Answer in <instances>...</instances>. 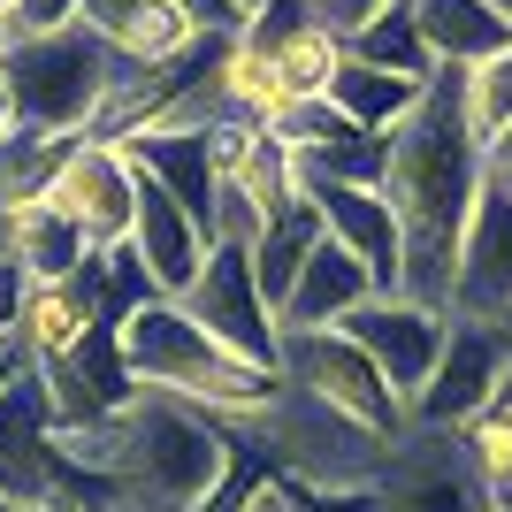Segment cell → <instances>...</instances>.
Returning <instances> with one entry per match:
<instances>
[{
	"instance_id": "cell-16",
	"label": "cell",
	"mask_w": 512,
	"mask_h": 512,
	"mask_svg": "<svg viewBox=\"0 0 512 512\" xmlns=\"http://www.w3.org/2000/svg\"><path fill=\"white\" fill-rule=\"evenodd\" d=\"M413 23H421V46L436 69H474L490 54H512V16L505 0H413Z\"/></svg>"
},
{
	"instance_id": "cell-32",
	"label": "cell",
	"mask_w": 512,
	"mask_h": 512,
	"mask_svg": "<svg viewBox=\"0 0 512 512\" xmlns=\"http://www.w3.org/2000/svg\"><path fill=\"white\" fill-rule=\"evenodd\" d=\"M176 8H184V16H192L199 31H207V39H230V31H237L230 0H176Z\"/></svg>"
},
{
	"instance_id": "cell-27",
	"label": "cell",
	"mask_w": 512,
	"mask_h": 512,
	"mask_svg": "<svg viewBox=\"0 0 512 512\" xmlns=\"http://www.w3.org/2000/svg\"><path fill=\"white\" fill-rule=\"evenodd\" d=\"M77 16H85V0H16V8H8V31H16V39H46V31H69Z\"/></svg>"
},
{
	"instance_id": "cell-29",
	"label": "cell",
	"mask_w": 512,
	"mask_h": 512,
	"mask_svg": "<svg viewBox=\"0 0 512 512\" xmlns=\"http://www.w3.org/2000/svg\"><path fill=\"white\" fill-rule=\"evenodd\" d=\"M23 291H31V276H23L16 260L0 253V337H16V321H23Z\"/></svg>"
},
{
	"instance_id": "cell-35",
	"label": "cell",
	"mask_w": 512,
	"mask_h": 512,
	"mask_svg": "<svg viewBox=\"0 0 512 512\" xmlns=\"http://www.w3.org/2000/svg\"><path fill=\"white\" fill-rule=\"evenodd\" d=\"M260 8H268V0H230V16H237V31H245V23H253Z\"/></svg>"
},
{
	"instance_id": "cell-7",
	"label": "cell",
	"mask_w": 512,
	"mask_h": 512,
	"mask_svg": "<svg viewBox=\"0 0 512 512\" xmlns=\"http://www.w3.org/2000/svg\"><path fill=\"white\" fill-rule=\"evenodd\" d=\"M505 375H512V321L451 314L444 360H436L428 390L413 398V428H428V436H459L467 421H482L490 406H505Z\"/></svg>"
},
{
	"instance_id": "cell-40",
	"label": "cell",
	"mask_w": 512,
	"mask_h": 512,
	"mask_svg": "<svg viewBox=\"0 0 512 512\" xmlns=\"http://www.w3.org/2000/svg\"><path fill=\"white\" fill-rule=\"evenodd\" d=\"M490 512H512V505H490Z\"/></svg>"
},
{
	"instance_id": "cell-41",
	"label": "cell",
	"mask_w": 512,
	"mask_h": 512,
	"mask_svg": "<svg viewBox=\"0 0 512 512\" xmlns=\"http://www.w3.org/2000/svg\"><path fill=\"white\" fill-rule=\"evenodd\" d=\"M505 16H512V0H505Z\"/></svg>"
},
{
	"instance_id": "cell-34",
	"label": "cell",
	"mask_w": 512,
	"mask_h": 512,
	"mask_svg": "<svg viewBox=\"0 0 512 512\" xmlns=\"http://www.w3.org/2000/svg\"><path fill=\"white\" fill-rule=\"evenodd\" d=\"M16 138V92H8V69H0V146Z\"/></svg>"
},
{
	"instance_id": "cell-14",
	"label": "cell",
	"mask_w": 512,
	"mask_h": 512,
	"mask_svg": "<svg viewBox=\"0 0 512 512\" xmlns=\"http://www.w3.org/2000/svg\"><path fill=\"white\" fill-rule=\"evenodd\" d=\"M306 199H314L321 230L337 237L344 253H360L383 291H398V276H406V230H398L390 192H375V184H306Z\"/></svg>"
},
{
	"instance_id": "cell-42",
	"label": "cell",
	"mask_w": 512,
	"mask_h": 512,
	"mask_svg": "<svg viewBox=\"0 0 512 512\" xmlns=\"http://www.w3.org/2000/svg\"><path fill=\"white\" fill-rule=\"evenodd\" d=\"M505 406H512V398H505Z\"/></svg>"
},
{
	"instance_id": "cell-6",
	"label": "cell",
	"mask_w": 512,
	"mask_h": 512,
	"mask_svg": "<svg viewBox=\"0 0 512 512\" xmlns=\"http://www.w3.org/2000/svg\"><path fill=\"white\" fill-rule=\"evenodd\" d=\"M184 314H192L230 360H245V367H260V375L283 383V321H276V306H268V291H260V276H253V245L214 237L199 283L184 291Z\"/></svg>"
},
{
	"instance_id": "cell-8",
	"label": "cell",
	"mask_w": 512,
	"mask_h": 512,
	"mask_svg": "<svg viewBox=\"0 0 512 512\" xmlns=\"http://www.w3.org/2000/svg\"><path fill=\"white\" fill-rule=\"evenodd\" d=\"M46 199L85 230L92 253H115V245H130V214H138V161L107 138H69Z\"/></svg>"
},
{
	"instance_id": "cell-18",
	"label": "cell",
	"mask_w": 512,
	"mask_h": 512,
	"mask_svg": "<svg viewBox=\"0 0 512 512\" xmlns=\"http://www.w3.org/2000/svg\"><path fill=\"white\" fill-rule=\"evenodd\" d=\"M207 85H214V107H222V115H245V123H260V130H283V115L299 107L291 85L276 77V54L253 46L245 31H230V39L214 46Z\"/></svg>"
},
{
	"instance_id": "cell-23",
	"label": "cell",
	"mask_w": 512,
	"mask_h": 512,
	"mask_svg": "<svg viewBox=\"0 0 512 512\" xmlns=\"http://www.w3.org/2000/svg\"><path fill=\"white\" fill-rule=\"evenodd\" d=\"M62 153H69V138L16 123V138L0 146V207H16V199H39L46 184H54V169H62Z\"/></svg>"
},
{
	"instance_id": "cell-36",
	"label": "cell",
	"mask_w": 512,
	"mask_h": 512,
	"mask_svg": "<svg viewBox=\"0 0 512 512\" xmlns=\"http://www.w3.org/2000/svg\"><path fill=\"white\" fill-rule=\"evenodd\" d=\"M8 46H16V31H8V16H0V62H8Z\"/></svg>"
},
{
	"instance_id": "cell-26",
	"label": "cell",
	"mask_w": 512,
	"mask_h": 512,
	"mask_svg": "<svg viewBox=\"0 0 512 512\" xmlns=\"http://www.w3.org/2000/svg\"><path fill=\"white\" fill-rule=\"evenodd\" d=\"M291 490H299V512H383L375 482H291Z\"/></svg>"
},
{
	"instance_id": "cell-39",
	"label": "cell",
	"mask_w": 512,
	"mask_h": 512,
	"mask_svg": "<svg viewBox=\"0 0 512 512\" xmlns=\"http://www.w3.org/2000/svg\"><path fill=\"white\" fill-rule=\"evenodd\" d=\"M8 8H16V0H0V16H8Z\"/></svg>"
},
{
	"instance_id": "cell-24",
	"label": "cell",
	"mask_w": 512,
	"mask_h": 512,
	"mask_svg": "<svg viewBox=\"0 0 512 512\" xmlns=\"http://www.w3.org/2000/svg\"><path fill=\"white\" fill-rule=\"evenodd\" d=\"M459 451H467L474 482L490 505H512V406H490L482 421L459 428Z\"/></svg>"
},
{
	"instance_id": "cell-20",
	"label": "cell",
	"mask_w": 512,
	"mask_h": 512,
	"mask_svg": "<svg viewBox=\"0 0 512 512\" xmlns=\"http://www.w3.org/2000/svg\"><path fill=\"white\" fill-rule=\"evenodd\" d=\"M321 214H314V199H291V207L268 222V230L253 237V276H260V291H268V306L283 314V299H291V283H299V268L314 260V245H321Z\"/></svg>"
},
{
	"instance_id": "cell-5",
	"label": "cell",
	"mask_w": 512,
	"mask_h": 512,
	"mask_svg": "<svg viewBox=\"0 0 512 512\" xmlns=\"http://www.w3.org/2000/svg\"><path fill=\"white\" fill-rule=\"evenodd\" d=\"M283 390L344 413V421H360L383 444H398L413 428V406L390 390V375L360 352L352 329H283Z\"/></svg>"
},
{
	"instance_id": "cell-37",
	"label": "cell",
	"mask_w": 512,
	"mask_h": 512,
	"mask_svg": "<svg viewBox=\"0 0 512 512\" xmlns=\"http://www.w3.org/2000/svg\"><path fill=\"white\" fill-rule=\"evenodd\" d=\"M8 360H16V337H0V367H8Z\"/></svg>"
},
{
	"instance_id": "cell-33",
	"label": "cell",
	"mask_w": 512,
	"mask_h": 512,
	"mask_svg": "<svg viewBox=\"0 0 512 512\" xmlns=\"http://www.w3.org/2000/svg\"><path fill=\"white\" fill-rule=\"evenodd\" d=\"M490 176H505V184H512V123L490 138Z\"/></svg>"
},
{
	"instance_id": "cell-11",
	"label": "cell",
	"mask_w": 512,
	"mask_h": 512,
	"mask_svg": "<svg viewBox=\"0 0 512 512\" xmlns=\"http://www.w3.org/2000/svg\"><path fill=\"white\" fill-rule=\"evenodd\" d=\"M276 138L299 153L306 184H375V192L390 184V138L360 130L344 107H329V100H299L291 115H283Z\"/></svg>"
},
{
	"instance_id": "cell-4",
	"label": "cell",
	"mask_w": 512,
	"mask_h": 512,
	"mask_svg": "<svg viewBox=\"0 0 512 512\" xmlns=\"http://www.w3.org/2000/svg\"><path fill=\"white\" fill-rule=\"evenodd\" d=\"M8 92H16V123L54 130V138H85L100 100L123 77V54L107 39H92L85 23L46 31V39H16L8 46Z\"/></svg>"
},
{
	"instance_id": "cell-9",
	"label": "cell",
	"mask_w": 512,
	"mask_h": 512,
	"mask_svg": "<svg viewBox=\"0 0 512 512\" xmlns=\"http://www.w3.org/2000/svg\"><path fill=\"white\" fill-rule=\"evenodd\" d=\"M352 337H360V352L375 367L390 375V390L398 398H421L428 390V375H436V360H444V337H451V314L444 306H421V299H406V291H383V299H367L360 314L344 321Z\"/></svg>"
},
{
	"instance_id": "cell-2",
	"label": "cell",
	"mask_w": 512,
	"mask_h": 512,
	"mask_svg": "<svg viewBox=\"0 0 512 512\" xmlns=\"http://www.w3.org/2000/svg\"><path fill=\"white\" fill-rule=\"evenodd\" d=\"M115 352H123L130 383L138 390H161V398H184V406L214 413L230 428H253L260 413L283 398L276 375L230 360L222 344L184 314V299H138L115 314Z\"/></svg>"
},
{
	"instance_id": "cell-12",
	"label": "cell",
	"mask_w": 512,
	"mask_h": 512,
	"mask_svg": "<svg viewBox=\"0 0 512 512\" xmlns=\"http://www.w3.org/2000/svg\"><path fill=\"white\" fill-rule=\"evenodd\" d=\"M207 245L214 237L199 230L192 214L169 199V184H153L138 169V214H130V253H138V276H146L153 299H184L207 268Z\"/></svg>"
},
{
	"instance_id": "cell-28",
	"label": "cell",
	"mask_w": 512,
	"mask_h": 512,
	"mask_svg": "<svg viewBox=\"0 0 512 512\" xmlns=\"http://www.w3.org/2000/svg\"><path fill=\"white\" fill-rule=\"evenodd\" d=\"M138 16H146V0H85V16H77V23H85L92 39L123 46V31H130V23H138Z\"/></svg>"
},
{
	"instance_id": "cell-25",
	"label": "cell",
	"mask_w": 512,
	"mask_h": 512,
	"mask_svg": "<svg viewBox=\"0 0 512 512\" xmlns=\"http://www.w3.org/2000/svg\"><path fill=\"white\" fill-rule=\"evenodd\" d=\"M459 115H467V130L490 153V138L512 123V54H490V62L459 69Z\"/></svg>"
},
{
	"instance_id": "cell-1",
	"label": "cell",
	"mask_w": 512,
	"mask_h": 512,
	"mask_svg": "<svg viewBox=\"0 0 512 512\" xmlns=\"http://www.w3.org/2000/svg\"><path fill=\"white\" fill-rule=\"evenodd\" d=\"M390 207H398V230H406V276L398 291L421 306H444L459 291V253H467V222L490 192V153L459 115V77L436 69L428 77V100L398 138H390Z\"/></svg>"
},
{
	"instance_id": "cell-22",
	"label": "cell",
	"mask_w": 512,
	"mask_h": 512,
	"mask_svg": "<svg viewBox=\"0 0 512 512\" xmlns=\"http://www.w3.org/2000/svg\"><path fill=\"white\" fill-rule=\"evenodd\" d=\"M268 54H276V77L291 85V100H329V77L344 69V31L337 23H299Z\"/></svg>"
},
{
	"instance_id": "cell-13",
	"label": "cell",
	"mask_w": 512,
	"mask_h": 512,
	"mask_svg": "<svg viewBox=\"0 0 512 512\" xmlns=\"http://www.w3.org/2000/svg\"><path fill=\"white\" fill-rule=\"evenodd\" d=\"M451 314H482V321H512V184L490 176V192L467 222V253H459V291Z\"/></svg>"
},
{
	"instance_id": "cell-30",
	"label": "cell",
	"mask_w": 512,
	"mask_h": 512,
	"mask_svg": "<svg viewBox=\"0 0 512 512\" xmlns=\"http://www.w3.org/2000/svg\"><path fill=\"white\" fill-rule=\"evenodd\" d=\"M245 512H299V490H291V474L268 467V474H260V490L245 497Z\"/></svg>"
},
{
	"instance_id": "cell-19",
	"label": "cell",
	"mask_w": 512,
	"mask_h": 512,
	"mask_svg": "<svg viewBox=\"0 0 512 512\" xmlns=\"http://www.w3.org/2000/svg\"><path fill=\"white\" fill-rule=\"evenodd\" d=\"M428 85H413V77H390V69H367L344 54V69L329 77V107H344L360 130H375V138H398V130L421 115Z\"/></svg>"
},
{
	"instance_id": "cell-3",
	"label": "cell",
	"mask_w": 512,
	"mask_h": 512,
	"mask_svg": "<svg viewBox=\"0 0 512 512\" xmlns=\"http://www.w3.org/2000/svg\"><path fill=\"white\" fill-rule=\"evenodd\" d=\"M237 459V428L214 413L138 390L115 421V482L123 512H199Z\"/></svg>"
},
{
	"instance_id": "cell-21",
	"label": "cell",
	"mask_w": 512,
	"mask_h": 512,
	"mask_svg": "<svg viewBox=\"0 0 512 512\" xmlns=\"http://www.w3.org/2000/svg\"><path fill=\"white\" fill-rule=\"evenodd\" d=\"M344 54L367 62V69H390V77H413V85L436 77V62H428V46H421V23H413V0L383 8V16L360 23V31H344Z\"/></svg>"
},
{
	"instance_id": "cell-10",
	"label": "cell",
	"mask_w": 512,
	"mask_h": 512,
	"mask_svg": "<svg viewBox=\"0 0 512 512\" xmlns=\"http://www.w3.org/2000/svg\"><path fill=\"white\" fill-rule=\"evenodd\" d=\"M375 490H383V512H490L459 436H428V428H406L390 444V467Z\"/></svg>"
},
{
	"instance_id": "cell-38",
	"label": "cell",
	"mask_w": 512,
	"mask_h": 512,
	"mask_svg": "<svg viewBox=\"0 0 512 512\" xmlns=\"http://www.w3.org/2000/svg\"><path fill=\"white\" fill-rule=\"evenodd\" d=\"M0 512H39V505H16V497H0Z\"/></svg>"
},
{
	"instance_id": "cell-31",
	"label": "cell",
	"mask_w": 512,
	"mask_h": 512,
	"mask_svg": "<svg viewBox=\"0 0 512 512\" xmlns=\"http://www.w3.org/2000/svg\"><path fill=\"white\" fill-rule=\"evenodd\" d=\"M383 8H398V0H321V16L337 23V31H360V23H375Z\"/></svg>"
},
{
	"instance_id": "cell-17",
	"label": "cell",
	"mask_w": 512,
	"mask_h": 512,
	"mask_svg": "<svg viewBox=\"0 0 512 512\" xmlns=\"http://www.w3.org/2000/svg\"><path fill=\"white\" fill-rule=\"evenodd\" d=\"M0 253L16 260L31 283H46V276H77V268H92V245H85V230L69 222L54 199H16V207H0Z\"/></svg>"
},
{
	"instance_id": "cell-15",
	"label": "cell",
	"mask_w": 512,
	"mask_h": 512,
	"mask_svg": "<svg viewBox=\"0 0 512 512\" xmlns=\"http://www.w3.org/2000/svg\"><path fill=\"white\" fill-rule=\"evenodd\" d=\"M367 299H383V283H375V268H367L360 253H344L337 237H321L314 260L299 268V283H291V299H283V329H344V321L360 314Z\"/></svg>"
}]
</instances>
